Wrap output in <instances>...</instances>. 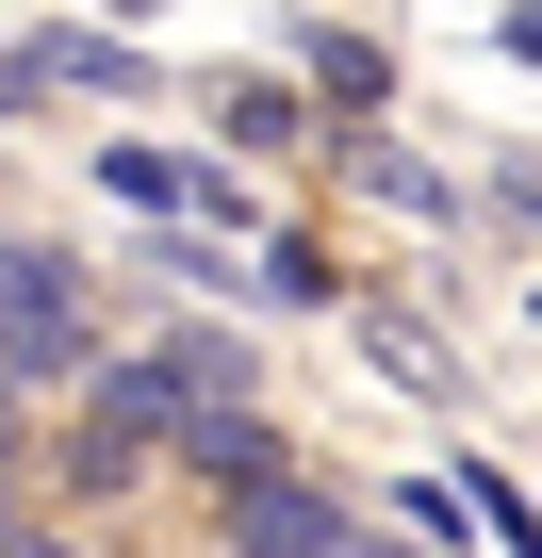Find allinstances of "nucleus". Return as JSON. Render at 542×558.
I'll return each mask as SVG.
<instances>
[{
    "mask_svg": "<svg viewBox=\"0 0 542 558\" xmlns=\"http://www.w3.org/2000/svg\"><path fill=\"white\" fill-rule=\"evenodd\" d=\"M99 329H83V263L50 246H0V395H34V378H83Z\"/></svg>",
    "mask_w": 542,
    "mask_h": 558,
    "instance_id": "nucleus-1",
    "label": "nucleus"
},
{
    "mask_svg": "<svg viewBox=\"0 0 542 558\" xmlns=\"http://www.w3.org/2000/svg\"><path fill=\"white\" fill-rule=\"evenodd\" d=\"M214 525H230V558H346V493H313L297 460H280V476H246Z\"/></svg>",
    "mask_w": 542,
    "mask_h": 558,
    "instance_id": "nucleus-2",
    "label": "nucleus"
},
{
    "mask_svg": "<svg viewBox=\"0 0 542 558\" xmlns=\"http://www.w3.org/2000/svg\"><path fill=\"white\" fill-rule=\"evenodd\" d=\"M346 558H411V542H362V525H346Z\"/></svg>",
    "mask_w": 542,
    "mask_h": 558,
    "instance_id": "nucleus-3",
    "label": "nucleus"
}]
</instances>
